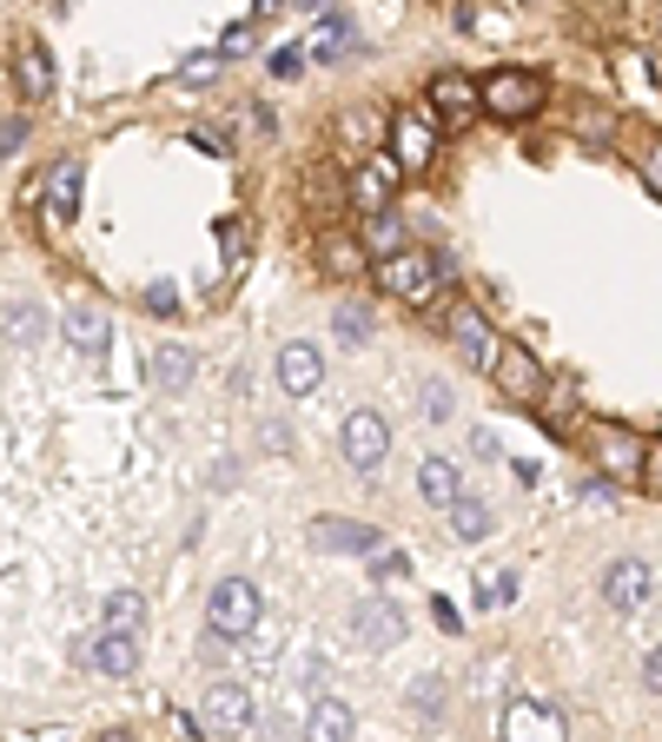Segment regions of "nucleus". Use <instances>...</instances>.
Listing matches in <instances>:
<instances>
[{
	"instance_id": "nucleus-1",
	"label": "nucleus",
	"mask_w": 662,
	"mask_h": 742,
	"mask_svg": "<svg viewBox=\"0 0 662 742\" xmlns=\"http://www.w3.org/2000/svg\"><path fill=\"white\" fill-rule=\"evenodd\" d=\"M451 279V259H438V252H391V259H378V285L391 292V299H404V305H431V292Z\"/></svg>"
},
{
	"instance_id": "nucleus-2",
	"label": "nucleus",
	"mask_w": 662,
	"mask_h": 742,
	"mask_svg": "<svg viewBox=\"0 0 662 742\" xmlns=\"http://www.w3.org/2000/svg\"><path fill=\"white\" fill-rule=\"evenodd\" d=\"M206 630H219V637H252L259 630V584H245V577H219L212 584V597H206Z\"/></svg>"
},
{
	"instance_id": "nucleus-3",
	"label": "nucleus",
	"mask_w": 662,
	"mask_h": 742,
	"mask_svg": "<svg viewBox=\"0 0 662 742\" xmlns=\"http://www.w3.org/2000/svg\"><path fill=\"white\" fill-rule=\"evenodd\" d=\"M398 179H404V159H398V153H365V159L351 166V179H345L351 212H385V206L398 199Z\"/></svg>"
},
{
	"instance_id": "nucleus-4",
	"label": "nucleus",
	"mask_w": 662,
	"mask_h": 742,
	"mask_svg": "<svg viewBox=\"0 0 662 742\" xmlns=\"http://www.w3.org/2000/svg\"><path fill=\"white\" fill-rule=\"evenodd\" d=\"M544 106V73H524V66H497L484 80V113L497 119H530Z\"/></svg>"
},
{
	"instance_id": "nucleus-5",
	"label": "nucleus",
	"mask_w": 662,
	"mask_h": 742,
	"mask_svg": "<svg viewBox=\"0 0 662 742\" xmlns=\"http://www.w3.org/2000/svg\"><path fill=\"white\" fill-rule=\"evenodd\" d=\"M385 451H391V425H385L371 405H365V411H345V425H338V458H345L351 471H378Z\"/></svg>"
},
{
	"instance_id": "nucleus-6",
	"label": "nucleus",
	"mask_w": 662,
	"mask_h": 742,
	"mask_svg": "<svg viewBox=\"0 0 662 742\" xmlns=\"http://www.w3.org/2000/svg\"><path fill=\"white\" fill-rule=\"evenodd\" d=\"M345 637H351L358 650H391V644H404V610H398L391 597H365V604H351Z\"/></svg>"
},
{
	"instance_id": "nucleus-7",
	"label": "nucleus",
	"mask_w": 662,
	"mask_h": 742,
	"mask_svg": "<svg viewBox=\"0 0 662 742\" xmlns=\"http://www.w3.org/2000/svg\"><path fill=\"white\" fill-rule=\"evenodd\" d=\"M444 338H451V345L464 352V365H477V372H491V365H497V345H504L477 305H451V312H444Z\"/></svg>"
},
{
	"instance_id": "nucleus-8",
	"label": "nucleus",
	"mask_w": 662,
	"mask_h": 742,
	"mask_svg": "<svg viewBox=\"0 0 662 742\" xmlns=\"http://www.w3.org/2000/svg\"><path fill=\"white\" fill-rule=\"evenodd\" d=\"M391 153L404 159V173H424V166H431V153H438V126H431L424 113L398 106V113H391Z\"/></svg>"
},
{
	"instance_id": "nucleus-9",
	"label": "nucleus",
	"mask_w": 662,
	"mask_h": 742,
	"mask_svg": "<svg viewBox=\"0 0 662 742\" xmlns=\"http://www.w3.org/2000/svg\"><path fill=\"white\" fill-rule=\"evenodd\" d=\"M199 717H206V730L239 736V730H252V717H259V710H252V690L225 677V683H212V690H206V710H199Z\"/></svg>"
},
{
	"instance_id": "nucleus-10",
	"label": "nucleus",
	"mask_w": 662,
	"mask_h": 742,
	"mask_svg": "<svg viewBox=\"0 0 662 742\" xmlns=\"http://www.w3.org/2000/svg\"><path fill=\"white\" fill-rule=\"evenodd\" d=\"M491 385H497L504 398H524V405H530V398L544 391V372H537V358H530L524 345L504 338V345H497V365H491Z\"/></svg>"
},
{
	"instance_id": "nucleus-11",
	"label": "nucleus",
	"mask_w": 662,
	"mask_h": 742,
	"mask_svg": "<svg viewBox=\"0 0 662 742\" xmlns=\"http://www.w3.org/2000/svg\"><path fill=\"white\" fill-rule=\"evenodd\" d=\"M650 584H656V571H650L643 557H617V564L603 571V604H610V610H643V604H650Z\"/></svg>"
},
{
	"instance_id": "nucleus-12",
	"label": "nucleus",
	"mask_w": 662,
	"mask_h": 742,
	"mask_svg": "<svg viewBox=\"0 0 662 742\" xmlns=\"http://www.w3.org/2000/svg\"><path fill=\"white\" fill-rule=\"evenodd\" d=\"M312 544H318V551H345V557H371V551H378V524H358V518H318V524H312Z\"/></svg>"
},
{
	"instance_id": "nucleus-13",
	"label": "nucleus",
	"mask_w": 662,
	"mask_h": 742,
	"mask_svg": "<svg viewBox=\"0 0 662 742\" xmlns=\"http://www.w3.org/2000/svg\"><path fill=\"white\" fill-rule=\"evenodd\" d=\"M431 106H438L444 126H464V119L484 106V86H471L464 73H438V80H431Z\"/></svg>"
},
{
	"instance_id": "nucleus-14",
	"label": "nucleus",
	"mask_w": 662,
	"mask_h": 742,
	"mask_svg": "<svg viewBox=\"0 0 662 742\" xmlns=\"http://www.w3.org/2000/svg\"><path fill=\"white\" fill-rule=\"evenodd\" d=\"M318 378H325V358H318V345H305V338H292V345H279V385H285L292 398H305V391H318Z\"/></svg>"
},
{
	"instance_id": "nucleus-15",
	"label": "nucleus",
	"mask_w": 662,
	"mask_h": 742,
	"mask_svg": "<svg viewBox=\"0 0 662 742\" xmlns=\"http://www.w3.org/2000/svg\"><path fill=\"white\" fill-rule=\"evenodd\" d=\"M80 663H93L99 677H133L139 670V644H133V630H106V637H93L80 650Z\"/></svg>"
},
{
	"instance_id": "nucleus-16",
	"label": "nucleus",
	"mask_w": 662,
	"mask_h": 742,
	"mask_svg": "<svg viewBox=\"0 0 662 742\" xmlns=\"http://www.w3.org/2000/svg\"><path fill=\"white\" fill-rule=\"evenodd\" d=\"M60 332H66V345H73V352H86V358H99V352H106V338H113V325H106V312H99V305H66Z\"/></svg>"
},
{
	"instance_id": "nucleus-17",
	"label": "nucleus",
	"mask_w": 662,
	"mask_h": 742,
	"mask_svg": "<svg viewBox=\"0 0 662 742\" xmlns=\"http://www.w3.org/2000/svg\"><path fill=\"white\" fill-rule=\"evenodd\" d=\"M418 498L438 504V511H451V504L464 498V471H458L451 458H424V464H418Z\"/></svg>"
},
{
	"instance_id": "nucleus-18",
	"label": "nucleus",
	"mask_w": 662,
	"mask_h": 742,
	"mask_svg": "<svg viewBox=\"0 0 662 742\" xmlns=\"http://www.w3.org/2000/svg\"><path fill=\"white\" fill-rule=\"evenodd\" d=\"M504 736H550V742H564V717H557V710H544V703H511V710H504Z\"/></svg>"
},
{
	"instance_id": "nucleus-19",
	"label": "nucleus",
	"mask_w": 662,
	"mask_h": 742,
	"mask_svg": "<svg viewBox=\"0 0 662 742\" xmlns=\"http://www.w3.org/2000/svg\"><path fill=\"white\" fill-rule=\"evenodd\" d=\"M351 723H358V717H351V703H345V697H318V703H312L305 736H312V742H345V736H351Z\"/></svg>"
},
{
	"instance_id": "nucleus-20",
	"label": "nucleus",
	"mask_w": 662,
	"mask_h": 742,
	"mask_svg": "<svg viewBox=\"0 0 662 742\" xmlns=\"http://www.w3.org/2000/svg\"><path fill=\"white\" fill-rule=\"evenodd\" d=\"M192 372H199V358H192L186 345H159V352H153V385H159V391H186Z\"/></svg>"
},
{
	"instance_id": "nucleus-21",
	"label": "nucleus",
	"mask_w": 662,
	"mask_h": 742,
	"mask_svg": "<svg viewBox=\"0 0 662 742\" xmlns=\"http://www.w3.org/2000/svg\"><path fill=\"white\" fill-rule=\"evenodd\" d=\"M13 73H20V86H27L33 100H46V93H53V60H46V46H40V40H27V46L13 53Z\"/></svg>"
},
{
	"instance_id": "nucleus-22",
	"label": "nucleus",
	"mask_w": 662,
	"mask_h": 742,
	"mask_svg": "<svg viewBox=\"0 0 662 742\" xmlns=\"http://www.w3.org/2000/svg\"><path fill=\"white\" fill-rule=\"evenodd\" d=\"M46 212L53 219H73L80 212V159H60L53 179H46Z\"/></svg>"
},
{
	"instance_id": "nucleus-23",
	"label": "nucleus",
	"mask_w": 662,
	"mask_h": 742,
	"mask_svg": "<svg viewBox=\"0 0 662 742\" xmlns=\"http://www.w3.org/2000/svg\"><path fill=\"white\" fill-rule=\"evenodd\" d=\"M643 458H650V445L643 438H630V431H603V464L610 471H623V478H643Z\"/></svg>"
},
{
	"instance_id": "nucleus-24",
	"label": "nucleus",
	"mask_w": 662,
	"mask_h": 742,
	"mask_svg": "<svg viewBox=\"0 0 662 742\" xmlns=\"http://www.w3.org/2000/svg\"><path fill=\"white\" fill-rule=\"evenodd\" d=\"M365 245H371V259L404 252V226H398V212H391V206H385V212H365Z\"/></svg>"
},
{
	"instance_id": "nucleus-25",
	"label": "nucleus",
	"mask_w": 662,
	"mask_h": 742,
	"mask_svg": "<svg viewBox=\"0 0 662 742\" xmlns=\"http://www.w3.org/2000/svg\"><path fill=\"white\" fill-rule=\"evenodd\" d=\"M46 332V312L33 305V299H7V345L20 352V345H33Z\"/></svg>"
},
{
	"instance_id": "nucleus-26",
	"label": "nucleus",
	"mask_w": 662,
	"mask_h": 742,
	"mask_svg": "<svg viewBox=\"0 0 662 742\" xmlns=\"http://www.w3.org/2000/svg\"><path fill=\"white\" fill-rule=\"evenodd\" d=\"M451 531H458V544H484L491 537V511L477 498H458L451 504Z\"/></svg>"
},
{
	"instance_id": "nucleus-27",
	"label": "nucleus",
	"mask_w": 662,
	"mask_h": 742,
	"mask_svg": "<svg viewBox=\"0 0 662 742\" xmlns=\"http://www.w3.org/2000/svg\"><path fill=\"white\" fill-rule=\"evenodd\" d=\"M305 46H312V60H345V53L358 46V33H351L345 20H325V27H318V33H312Z\"/></svg>"
},
{
	"instance_id": "nucleus-28",
	"label": "nucleus",
	"mask_w": 662,
	"mask_h": 742,
	"mask_svg": "<svg viewBox=\"0 0 662 742\" xmlns=\"http://www.w3.org/2000/svg\"><path fill=\"white\" fill-rule=\"evenodd\" d=\"M139 624H146V597L139 591H113L106 597V630H133L139 637Z\"/></svg>"
},
{
	"instance_id": "nucleus-29",
	"label": "nucleus",
	"mask_w": 662,
	"mask_h": 742,
	"mask_svg": "<svg viewBox=\"0 0 662 742\" xmlns=\"http://www.w3.org/2000/svg\"><path fill=\"white\" fill-rule=\"evenodd\" d=\"M477 604L484 610H511L517 604V571H484L477 577Z\"/></svg>"
},
{
	"instance_id": "nucleus-30",
	"label": "nucleus",
	"mask_w": 662,
	"mask_h": 742,
	"mask_svg": "<svg viewBox=\"0 0 662 742\" xmlns=\"http://www.w3.org/2000/svg\"><path fill=\"white\" fill-rule=\"evenodd\" d=\"M332 338H338V345H365V338H371L365 305H338V312H332Z\"/></svg>"
},
{
	"instance_id": "nucleus-31",
	"label": "nucleus",
	"mask_w": 662,
	"mask_h": 742,
	"mask_svg": "<svg viewBox=\"0 0 662 742\" xmlns=\"http://www.w3.org/2000/svg\"><path fill=\"white\" fill-rule=\"evenodd\" d=\"M305 66H312V46H272V73L279 80H298Z\"/></svg>"
},
{
	"instance_id": "nucleus-32",
	"label": "nucleus",
	"mask_w": 662,
	"mask_h": 742,
	"mask_svg": "<svg viewBox=\"0 0 662 742\" xmlns=\"http://www.w3.org/2000/svg\"><path fill=\"white\" fill-rule=\"evenodd\" d=\"M371 571H378V584H398V577H411V557L404 551H371Z\"/></svg>"
},
{
	"instance_id": "nucleus-33",
	"label": "nucleus",
	"mask_w": 662,
	"mask_h": 742,
	"mask_svg": "<svg viewBox=\"0 0 662 742\" xmlns=\"http://www.w3.org/2000/svg\"><path fill=\"white\" fill-rule=\"evenodd\" d=\"M365 252H371V245H351V239H345V245H325L332 272H358V259H365Z\"/></svg>"
},
{
	"instance_id": "nucleus-34",
	"label": "nucleus",
	"mask_w": 662,
	"mask_h": 742,
	"mask_svg": "<svg viewBox=\"0 0 662 742\" xmlns=\"http://www.w3.org/2000/svg\"><path fill=\"white\" fill-rule=\"evenodd\" d=\"M20 146H27V119H20V113H7V126H0V153L13 159Z\"/></svg>"
},
{
	"instance_id": "nucleus-35",
	"label": "nucleus",
	"mask_w": 662,
	"mask_h": 742,
	"mask_svg": "<svg viewBox=\"0 0 662 742\" xmlns=\"http://www.w3.org/2000/svg\"><path fill=\"white\" fill-rule=\"evenodd\" d=\"M219 252H225V265H239L245 259V232L239 226H219Z\"/></svg>"
},
{
	"instance_id": "nucleus-36",
	"label": "nucleus",
	"mask_w": 662,
	"mask_h": 742,
	"mask_svg": "<svg viewBox=\"0 0 662 742\" xmlns=\"http://www.w3.org/2000/svg\"><path fill=\"white\" fill-rule=\"evenodd\" d=\"M212 73H219V53H212V60H192V66H186V73H179V80H186V86H206V80H212Z\"/></svg>"
},
{
	"instance_id": "nucleus-37",
	"label": "nucleus",
	"mask_w": 662,
	"mask_h": 742,
	"mask_svg": "<svg viewBox=\"0 0 662 742\" xmlns=\"http://www.w3.org/2000/svg\"><path fill=\"white\" fill-rule=\"evenodd\" d=\"M431 617H438V624H444V630H451V637H458V630H464V617H458V604H451V597H438V604H431Z\"/></svg>"
},
{
	"instance_id": "nucleus-38",
	"label": "nucleus",
	"mask_w": 662,
	"mask_h": 742,
	"mask_svg": "<svg viewBox=\"0 0 662 742\" xmlns=\"http://www.w3.org/2000/svg\"><path fill=\"white\" fill-rule=\"evenodd\" d=\"M643 484H650V491H662V438L650 445V458H643Z\"/></svg>"
},
{
	"instance_id": "nucleus-39",
	"label": "nucleus",
	"mask_w": 662,
	"mask_h": 742,
	"mask_svg": "<svg viewBox=\"0 0 662 742\" xmlns=\"http://www.w3.org/2000/svg\"><path fill=\"white\" fill-rule=\"evenodd\" d=\"M424 411H431V418H451V391H444V385H431V391H424Z\"/></svg>"
},
{
	"instance_id": "nucleus-40",
	"label": "nucleus",
	"mask_w": 662,
	"mask_h": 742,
	"mask_svg": "<svg viewBox=\"0 0 662 742\" xmlns=\"http://www.w3.org/2000/svg\"><path fill=\"white\" fill-rule=\"evenodd\" d=\"M438 690H444V683H438V677H424V683H418V697H411V703H418V710H424V717H431V710H438Z\"/></svg>"
},
{
	"instance_id": "nucleus-41",
	"label": "nucleus",
	"mask_w": 662,
	"mask_h": 742,
	"mask_svg": "<svg viewBox=\"0 0 662 742\" xmlns=\"http://www.w3.org/2000/svg\"><path fill=\"white\" fill-rule=\"evenodd\" d=\"M643 683H650V690L662 697V644L650 650V657H643Z\"/></svg>"
},
{
	"instance_id": "nucleus-42",
	"label": "nucleus",
	"mask_w": 662,
	"mask_h": 742,
	"mask_svg": "<svg viewBox=\"0 0 662 742\" xmlns=\"http://www.w3.org/2000/svg\"><path fill=\"white\" fill-rule=\"evenodd\" d=\"M245 46H252V27H232V33L219 40V53H245Z\"/></svg>"
},
{
	"instance_id": "nucleus-43",
	"label": "nucleus",
	"mask_w": 662,
	"mask_h": 742,
	"mask_svg": "<svg viewBox=\"0 0 662 742\" xmlns=\"http://www.w3.org/2000/svg\"><path fill=\"white\" fill-rule=\"evenodd\" d=\"M146 305H153V312H172L179 299H172V285H153V292H146Z\"/></svg>"
},
{
	"instance_id": "nucleus-44",
	"label": "nucleus",
	"mask_w": 662,
	"mask_h": 742,
	"mask_svg": "<svg viewBox=\"0 0 662 742\" xmlns=\"http://www.w3.org/2000/svg\"><path fill=\"white\" fill-rule=\"evenodd\" d=\"M643 179H650V186H656V192H662V146H656V153H650V159H643Z\"/></svg>"
},
{
	"instance_id": "nucleus-45",
	"label": "nucleus",
	"mask_w": 662,
	"mask_h": 742,
	"mask_svg": "<svg viewBox=\"0 0 662 742\" xmlns=\"http://www.w3.org/2000/svg\"><path fill=\"white\" fill-rule=\"evenodd\" d=\"M305 13H318V20H332V0H298Z\"/></svg>"
},
{
	"instance_id": "nucleus-46",
	"label": "nucleus",
	"mask_w": 662,
	"mask_h": 742,
	"mask_svg": "<svg viewBox=\"0 0 662 742\" xmlns=\"http://www.w3.org/2000/svg\"><path fill=\"white\" fill-rule=\"evenodd\" d=\"M279 7H285V0H252V13H259V20H265V13H279Z\"/></svg>"
}]
</instances>
